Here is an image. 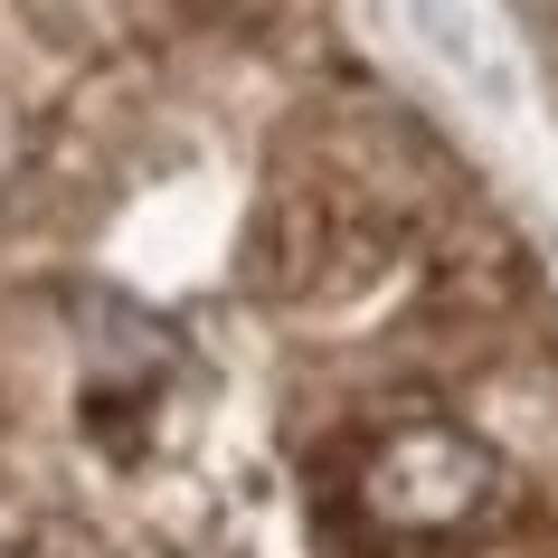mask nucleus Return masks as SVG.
Here are the masks:
<instances>
[{
  "instance_id": "obj_1",
  "label": "nucleus",
  "mask_w": 558,
  "mask_h": 558,
  "mask_svg": "<svg viewBox=\"0 0 558 558\" xmlns=\"http://www.w3.org/2000/svg\"><path fill=\"white\" fill-rule=\"evenodd\" d=\"M388 256V218L360 190H275L246 228V284L265 303H313V294H351L360 275H379Z\"/></svg>"
},
{
  "instance_id": "obj_2",
  "label": "nucleus",
  "mask_w": 558,
  "mask_h": 558,
  "mask_svg": "<svg viewBox=\"0 0 558 558\" xmlns=\"http://www.w3.org/2000/svg\"><path fill=\"white\" fill-rule=\"evenodd\" d=\"M493 493V454L454 426H408V436L379 445V464L360 483V501L398 530H464Z\"/></svg>"
}]
</instances>
